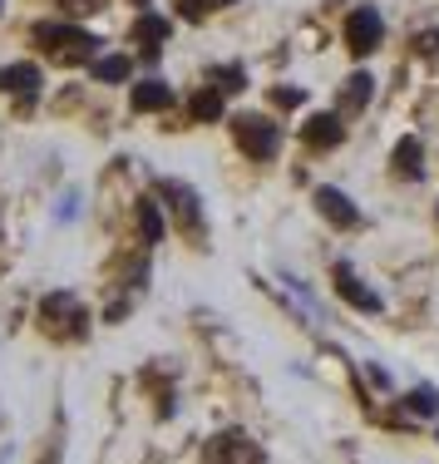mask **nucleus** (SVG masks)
Wrapping results in <instances>:
<instances>
[{"label": "nucleus", "instance_id": "obj_13", "mask_svg": "<svg viewBox=\"0 0 439 464\" xmlns=\"http://www.w3.org/2000/svg\"><path fill=\"white\" fill-rule=\"evenodd\" d=\"M188 109H193V119H203V124H217V119H223V94H217V84L213 90H197L188 99Z\"/></svg>", "mask_w": 439, "mask_h": 464}, {"label": "nucleus", "instance_id": "obj_6", "mask_svg": "<svg viewBox=\"0 0 439 464\" xmlns=\"http://www.w3.org/2000/svg\"><path fill=\"white\" fill-rule=\"evenodd\" d=\"M336 292H341L350 306H360V312H380V296L370 292V286H360V277L350 267H336Z\"/></svg>", "mask_w": 439, "mask_h": 464}, {"label": "nucleus", "instance_id": "obj_19", "mask_svg": "<svg viewBox=\"0 0 439 464\" xmlns=\"http://www.w3.org/2000/svg\"><path fill=\"white\" fill-rule=\"evenodd\" d=\"M213 80H217V90H243V80H247V74L233 64V70H213Z\"/></svg>", "mask_w": 439, "mask_h": 464}, {"label": "nucleus", "instance_id": "obj_3", "mask_svg": "<svg viewBox=\"0 0 439 464\" xmlns=\"http://www.w3.org/2000/svg\"><path fill=\"white\" fill-rule=\"evenodd\" d=\"M233 139L243 143L247 159H272V153H277V143H282L277 124H272V119H262V114H243V119H233Z\"/></svg>", "mask_w": 439, "mask_h": 464}, {"label": "nucleus", "instance_id": "obj_1", "mask_svg": "<svg viewBox=\"0 0 439 464\" xmlns=\"http://www.w3.org/2000/svg\"><path fill=\"white\" fill-rule=\"evenodd\" d=\"M35 40L40 45H50L54 50V60H64V64H84V60H94V50H99V40L94 35H84V30H74V25H35Z\"/></svg>", "mask_w": 439, "mask_h": 464}, {"label": "nucleus", "instance_id": "obj_11", "mask_svg": "<svg viewBox=\"0 0 439 464\" xmlns=\"http://www.w3.org/2000/svg\"><path fill=\"white\" fill-rule=\"evenodd\" d=\"M370 90H376V80H370V74H350L346 90H341V109H346V114H360V109L370 104Z\"/></svg>", "mask_w": 439, "mask_h": 464}, {"label": "nucleus", "instance_id": "obj_18", "mask_svg": "<svg viewBox=\"0 0 439 464\" xmlns=\"http://www.w3.org/2000/svg\"><path fill=\"white\" fill-rule=\"evenodd\" d=\"M223 5H233V0H178L183 15H207V10H223Z\"/></svg>", "mask_w": 439, "mask_h": 464}, {"label": "nucleus", "instance_id": "obj_15", "mask_svg": "<svg viewBox=\"0 0 439 464\" xmlns=\"http://www.w3.org/2000/svg\"><path fill=\"white\" fill-rule=\"evenodd\" d=\"M138 232H144V242H148V247L163 237V213H158V203H153V198H148L144 208H138Z\"/></svg>", "mask_w": 439, "mask_h": 464}, {"label": "nucleus", "instance_id": "obj_5", "mask_svg": "<svg viewBox=\"0 0 439 464\" xmlns=\"http://www.w3.org/2000/svg\"><path fill=\"white\" fill-rule=\"evenodd\" d=\"M316 213H321L326 223H336V227H356L360 223L356 203H350L341 188H316Z\"/></svg>", "mask_w": 439, "mask_h": 464}, {"label": "nucleus", "instance_id": "obj_14", "mask_svg": "<svg viewBox=\"0 0 439 464\" xmlns=\"http://www.w3.org/2000/svg\"><path fill=\"white\" fill-rule=\"evenodd\" d=\"M129 70H134V64H129V54H104V60H94V80L99 84H124Z\"/></svg>", "mask_w": 439, "mask_h": 464}, {"label": "nucleus", "instance_id": "obj_2", "mask_svg": "<svg viewBox=\"0 0 439 464\" xmlns=\"http://www.w3.org/2000/svg\"><path fill=\"white\" fill-rule=\"evenodd\" d=\"M40 322H45V331L50 336H84V306L74 302L70 292H54V296H45L40 302Z\"/></svg>", "mask_w": 439, "mask_h": 464}, {"label": "nucleus", "instance_id": "obj_21", "mask_svg": "<svg viewBox=\"0 0 439 464\" xmlns=\"http://www.w3.org/2000/svg\"><path fill=\"white\" fill-rule=\"evenodd\" d=\"M64 5H70V10H99L104 0H64Z\"/></svg>", "mask_w": 439, "mask_h": 464}, {"label": "nucleus", "instance_id": "obj_20", "mask_svg": "<svg viewBox=\"0 0 439 464\" xmlns=\"http://www.w3.org/2000/svg\"><path fill=\"white\" fill-rule=\"evenodd\" d=\"M272 99H277L282 109H296V104H301L306 94H301V90H277V94H272Z\"/></svg>", "mask_w": 439, "mask_h": 464}, {"label": "nucleus", "instance_id": "obj_17", "mask_svg": "<svg viewBox=\"0 0 439 464\" xmlns=\"http://www.w3.org/2000/svg\"><path fill=\"white\" fill-rule=\"evenodd\" d=\"M410 405H415L420 415H439V391H430V385H420V391L410 395Z\"/></svg>", "mask_w": 439, "mask_h": 464}, {"label": "nucleus", "instance_id": "obj_9", "mask_svg": "<svg viewBox=\"0 0 439 464\" xmlns=\"http://www.w3.org/2000/svg\"><path fill=\"white\" fill-rule=\"evenodd\" d=\"M168 104H173V90L163 80L134 84V109H138V114H148V109H168Z\"/></svg>", "mask_w": 439, "mask_h": 464}, {"label": "nucleus", "instance_id": "obj_7", "mask_svg": "<svg viewBox=\"0 0 439 464\" xmlns=\"http://www.w3.org/2000/svg\"><path fill=\"white\" fill-rule=\"evenodd\" d=\"M301 139L311 143V149H336V143L346 139V124H341L336 114H316L311 124L301 129Z\"/></svg>", "mask_w": 439, "mask_h": 464}, {"label": "nucleus", "instance_id": "obj_12", "mask_svg": "<svg viewBox=\"0 0 439 464\" xmlns=\"http://www.w3.org/2000/svg\"><path fill=\"white\" fill-rule=\"evenodd\" d=\"M163 193L173 198V208H178L183 227H197V218H203V208H197V193H193V188H183V183H168Z\"/></svg>", "mask_w": 439, "mask_h": 464}, {"label": "nucleus", "instance_id": "obj_10", "mask_svg": "<svg viewBox=\"0 0 439 464\" xmlns=\"http://www.w3.org/2000/svg\"><path fill=\"white\" fill-rule=\"evenodd\" d=\"M134 40L144 45V54L153 60V54H158V40H168V20H163V15H138Z\"/></svg>", "mask_w": 439, "mask_h": 464}, {"label": "nucleus", "instance_id": "obj_16", "mask_svg": "<svg viewBox=\"0 0 439 464\" xmlns=\"http://www.w3.org/2000/svg\"><path fill=\"white\" fill-rule=\"evenodd\" d=\"M395 163H400L405 179H420V139H400V149H395Z\"/></svg>", "mask_w": 439, "mask_h": 464}, {"label": "nucleus", "instance_id": "obj_4", "mask_svg": "<svg viewBox=\"0 0 439 464\" xmlns=\"http://www.w3.org/2000/svg\"><path fill=\"white\" fill-rule=\"evenodd\" d=\"M386 40V20H380V10L376 5H356L350 10V20H346V50L350 54H370Z\"/></svg>", "mask_w": 439, "mask_h": 464}, {"label": "nucleus", "instance_id": "obj_8", "mask_svg": "<svg viewBox=\"0 0 439 464\" xmlns=\"http://www.w3.org/2000/svg\"><path fill=\"white\" fill-rule=\"evenodd\" d=\"M40 70L35 64H5V70H0V90L5 94H40Z\"/></svg>", "mask_w": 439, "mask_h": 464}]
</instances>
